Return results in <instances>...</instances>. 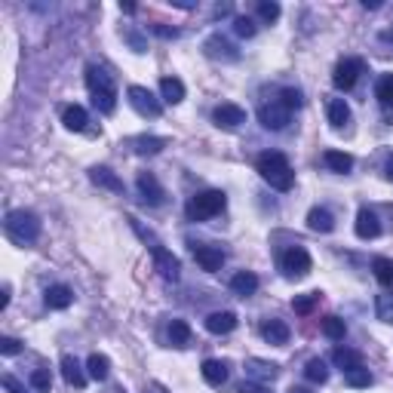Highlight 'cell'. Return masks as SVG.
Returning <instances> with one entry per match:
<instances>
[{
	"label": "cell",
	"mask_w": 393,
	"mask_h": 393,
	"mask_svg": "<svg viewBox=\"0 0 393 393\" xmlns=\"http://www.w3.org/2000/svg\"><path fill=\"white\" fill-rule=\"evenodd\" d=\"M255 169H258V175L265 179L267 184H271L274 191H292V184H295V172H292V166H289V160L283 157L280 151H265V154H258V160H255Z\"/></svg>",
	"instance_id": "1"
},
{
	"label": "cell",
	"mask_w": 393,
	"mask_h": 393,
	"mask_svg": "<svg viewBox=\"0 0 393 393\" xmlns=\"http://www.w3.org/2000/svg\"><path fill=\"white\" fill-rule=\"evenodd\" d=\"M375 96H378V102L384 107H393V74H384L378 80V87H375Z\"/></svg>",
	"instance_id": "37"
},
{
	"label": "cell",
	"mask_w": 393,
	"mask_h": 393,
	"mask_svg": "<svg viewBox=\"0 0 393 393\" xmlns=\"http://www.w3.org/2000/svg\"><path fill=\"white\" fill-rule=\"evenodd\" d=\"M225 203H228V197L221 194V191H203V194H197L188 203V218L191 221H209L225 209Z\"/></svg>",
	"instance_id": "4"
},
{
	"label": "cell",
	"mask_w": 393,
	"mask_h": 393,
	"mask_svg": "<svg viewBox=\"0 0 393 393\" xmlns=\"http://www.w3.org/2000/svg\"><path fill=\"white\" fill-rule=\"evenodd\" d=\"M200 372H203V381L209 384V387H225L228 378H230V369H228L225 359H206Z\"/></svg>",
	"instance_id": "14"
},
{
	"label": "cell",
	"mask_w": 393,
	"mask_h": 393,
	"mask_svg": "<svg viewBox=\"0 0 393 393\" xmlns=\"http://www.w3.org/2000/svg\"><path fill=\"white\" fill-rule=\"evenodd\" d=\"M326 114H329V123H332L335 129H341V126H348L350 123V105L344 102V98H329Z\"/></svg>",
	"instance_id": "26"
},
{
	"label": "cell",
	"mask_w": 393,
	"mask_h": 393,
	"mask_svg": "<svg viewBox=\"0 0 393 393\" xmlns=\"http://www.w3.org/2000/svg\"><path fill=\"white\" fill-rule=\"evenodd\" d=\"M6 304H10V286H3V295H0V311H6Z\"/></svg>",
	"instance_id": "47"
},
{
	"label": "cell",
	"mask_w": 393,
	"mask_h": 393,
	"mask_svg": "<svg viewBox=\"0 0 393 393\" xmlns=\"http://www.w3.org/2000/svg\"><path fill=\"white\" fill-rule=\"evenodd\" d=\"M322 163L332 169V172H338V175H348L353 169V157L350 154H344V151H326L322 154Z\"/></svg>",
	"instance_id": "27"
},
{
	"label": "cell",
	"mask_w": 393,
	"mask_h": 393,
	"mask_svg": "<svg viewBox=\"0 0 393 393\" xmlns=\"http://www.w3.org/2000/svg\"><path fill=\"white\" fill-rule=\"evenodd\" d=\"M61 378H65L68 387H87V372H83V366L77 363V357H71V353H65L61 357Z\"/></svg>",
	"instance_id": "15"
},
{
	"label": "cell",
	"mask_w": 393,
	"mask_h": 393,
	"mask_svg": "<svg viewBox=\"0 0 393 393\" xmlns=\"http://www.w3.org/2000/svg\"><path fill=\"white\" fill-rule=\"evenodd\" d=\"M322 335H326L329 341H344L348 326H344L341 317H326V320H322Z\"/></svg>",
	"instance_id": "34"
},
{
	"label": "cell",
	"mask_w": 393,
	"mask_h": 393,
	"mask_svg": "<svg viewBox=\"0 0 393 393\" xmlns=\"http://www.w3.org/2000/svg\"><path fill=\"white\" fill-rule=\"evenodd\" d=\"M126 96H129V105H133V111L142 114V117H160V114H163V105H160V98L154 96L151 89H144V87H129Z\"/></svg>",
	"instance_id": "6"
},
{
	"label": "cell",
	"mask_w": 393,
	"mask_h": 393,
	"mask_svg": "<svg viewBox=\"0 0 393 393\" xmlns=\"http://www.w3.org/2000/svg\"><path fill=\"white\" fill-rule=\"evenodd\" d=\"M289 393H311V390H307V387H292Z\"/></svg>",
	"instance_id": "52"
},
{
	"label": "cell",
	"mask_w": 393,
	"mask_h": 393,
	"mask_svg": "<svg viewBox=\"0 0 393 393\" xmlns=\"http://www.w3.org/2000/svg\"><path fill=\"white\" fill-rule=\"evenodd\" d=\"M133 148H135V154H160L166 148V138H154V135H138V138H133Z\"/></svg>",
	"instance_id": "30"
},
{
	"label": "cell",
	"mask_w": 393,
	"mask_h": 393,
	"mask_svg": "<svg viewBox=\"0 0 393 393\" xmlns=\"http://www.w3.org/2000/svg\"><path fill=\"white\" fill-rule=\"evenodd\" d=\"M31 387L37 393H50V387H52L50 372H46V369H34V372H31Z\"/></svg>",
	"instance_id": "39"
},
{
	"label": "cell",
	"mask_w": 393,
	"mask_h": 393,
	"mask_svg": "<svg viewBox=\"0 0 393 393\" xmlns=\"http://www.w3.org/2000/svg\"><path fill=\"white\" fill-rule=\"evenodd\" d=\"M230 289H234L240 298L255 295V292H258V276L252 274V271H240V274H234V280H230Z\"/></svg>",
	"instance_id": "24"
},
{
	"label": "cell",
	"mask_w": 393,
	"mask_h": 393,
	"mask_svg": "<svg viewBox=\"0 0 393 393\" xmlns=\"http://www.w3.org/2000/svg\"><path fill=\"white\" fill-rule=\"evenodd\" d=\"M353 230H357L359 240H375V237L381 234V221H378V215H375L372 209H359Z\"/></svg>",
	"instance_id": "16"
},
{
	"label": "cell",
	"mask_w": 393,
	"mask_h": 393,
	"mask_svg": "<svg viewBox=\"0 0 393 393\" xmlns=\"http://www.w3.org/2000/svg\"><path fill=\"white\" fill-rule=\"evenodd\" d=\"M191 341V326L184 320H172L169 322V344L172 348H184Z\"/></svg>",
	"instance_id": "31"
},
{
	"label": "cell",
	"mask_w": 393,
	"mask_h": 393,
	"mask_svg": "<svg viewBox=\"0 0 393 393\" xmlns=\"http://www.w3.org/2000/svg\"><path fill=\"white\" fill-rule=\"evenodd\" d=\"M87 87L92 96V105L102 114H114V107H117V87H114V77L105 68H98V65L87 68Z\"/></svg>",
	"instance_id": "2"
},
{
	"label": "cell",
	"mask_w": 393,
	"mask_h": 393,
	"mask_svg": "<svg viewBox=\"0 0 393 393\" xmlns=\"http://www.w3.org/2000/svg\"><path fill=\"white\" fill-rule=\"evenodd\" d=\"M135 184H138V194H142V200L148 206H160L166 200V191L160 188V181H157V175L154 172H142Z\"/></svg>",
	"instance_id": "11"
},
{
	"label": "cell",
	"mask_w": 393,
	"mask_h": 393,
	"mask_svg": "<svg viewBox=\"0 0 393 393\" xmlns=\"http://www.w3.org/2000/svg\"><path fill=\"white\" fill-rule=\"evenodd\" d=\"M3 228H6V237H10L13 243H19V246H31L37 237H40V218H37L31 209L6 212Z\"/></svg>",
	"instance_id": "3"
},
{
	"label": "cell",
	"mask_w": 393,
	"mask_h": 393,
	"mask_svg": "<svg viewBox=\"0 0 393 393\" xmlns=\"http://www.w3.org/2000/svg\"><path fill=\"white\" fill-rule=\"evenodd\" d=\"M206 52H209L212 59H225V61H237L240 59V52H237V46L225 40L221 34H212L209 40H206Z\"/></svg>",
	"instance_id": "18"
},
{
	"label": "cell",
	"mask_w": 393,
	"mask_h": 393,
	"mask_svg": "<svg viewBox=\"0 0 393 393\" xmlns=\"http://www.w3.org/2000/svg\"><path fill=\"white\" fill-rule=\"evenodd\" d=\"M307 228H311L313 234H332V230H335L332 212L322 209V206H313V209L307 212Z\"/></svg>",
	"instance_id": "21"
},
{
	"label": "cell",
	"mask_w": 393,
	"mask_h": 393,
	"mask_svg": "<svg viewBox=\"0 0 393 393\" xmlns=\"http://www.w3.org/2000/svg\"><path fill=\"white\" fill-rule=\"evenodd\" d=\"M3 387L10 390V393H25V387H22V384L13 378V375H3Z\"/></svg>",
	"instance_id": "45"
},
{
	"label": "cell",
	"mask_w": 393,
	"mask_h": 393,
	"mask_svg": "<svg viewBox=\"0 0 393 393\" xmlns=\"http://www.w3.org/2000/svg\"><path fill=\"white\" fill-rule=\"evenodd\" d=\"M375 313H378L381 322L393 326V295H378L375 298Z\"/></svg>",
	"instance_id": "38"
},
{
	"label": "cell",
	"mask_w": 393,
	"mask_h": 393,
	"mask_svg": "<svg viewBox=\"0 0 393 393\" xmlns=\"http://www.w3.org/2000/svg\"><path fill=\"white\" fill-rule=\"evenodd\" d=\"M43 302H46V307H50V311H65V307H71V302H74V292L68 289L65 283H56V286L46 289Z\"/></svg>",
	"instance_id": "17"
},
{
	"label": "cell",
	"mask_w": 393,
	"mask_h": 393,
	"mask_svg": "<svg viewBox=\"0 0 393 393\" xmlns=\"http://www.w3.org/2000/svg\"><path fill=\"white\" fill-rule=\"evenodd\" d=\"M258 15L265 22H276V19H280V3H274V0H261V3H258Z\"/></svg>",
	"instance_id": "41"
},
{
	"label": "cell",
	"mask_w": 393,
	"mask_h": 393,
	"mask_svg": "<svg viewBox=\"0 0 393 393\" xmlns=\"http://www.w3.org/2000/svg\"><path fill=\"white\" fill-rule=\"evenodd\" d=\"M384 175H387V181H393V157L387 160V166H384Z\"/></svg>",
	"instance_id": "48"
},
{
	"label": "cell",
	"mask_w": 393,
	"mask_h": 393,
	"mask_svg": "<svg viewBox=\"0 0 393 393\" xmlns=\"http://www.w3.org/2000/svg\"><path fill=\"white\" fill-rule=\"evenodd\" d=\"M280 102L289 107V111H295V107H302V92L298 89H283L280 92Z\"/></svg>",
	"instance_id": "43"
},
{
	"label": "cell",
	"mask_w": 393,
	"mask_h": 393,
	"mask_svg": "<svg viewBox=\"0 0 393 393\" xmlns=\"http://www.w3.org/2000/svg\"><path fill=\"white\" fill-rule=\"evenodd\" d=\"M194 261H197L200 267H203L206 274H218L221 265H225V252H221L218 246L200 243V246H194Z\"/></svg>",
	"instance_id": "10"
},
{
	"label": "cell",
	"mask_w": 393,
	"mask_h": 393,
	"mask_svg": "<svg viewBox=\"0 0 393 393\" xmlns=\"http://www.w3.org/2000/svg\"><path fill=\"white\" fill-rule=\"evenodd\" d=\"M61 123H65V129H71V133H83L89 123V114L83 105H68L65 111H61Z\"/></svg>",
	"instance_id": "23"
},
{
	"label": "cell",
	"mask_w": 393,
	"mask_h": 393,
	"mask_svg": "<svg viewBox=\"0 0 393 393\" xmlns=\"http://www.w3.org/2000/svg\"><path fill=\"white\" fill-rule=\"evenodd\" d=\"M212 120L218 123L221 129H237L240 123H246V111L240 105H230V102H225V105H218L212 111Z\"/></svg>",
	"instance_id": "12"
},
{
	"label": "cell",
	"mask_w": 393,
	"mask_h": 393,
	"mask_svg": "<svg viewBox=\"0 0 393 393\" xmlns=\"http://www.w3.org/2000/svg\"><path fill=\"white\" fill-rule=\"evenodd\" d=\"M258 120L265 129H274V133H280V129H286L292 123V111L283 102H267L258 107Z\"/></svg>",
	"instance_id": "7"
},
{
	"label": "cell",
	"mask_w": 393,
	"mask_h": 393,
	"mask_svg": "<svg viewBox=\"0 0 393 393\" xmlns=\"http://www.w3.org/2000/svg\"><path fill=\"white\" fill-rule=\"evenodd\" d=\"M19 350H22V341H19V338H13V335H3V338H0V353H3V357H15Z\"/></svg>",
	"instance_id": "42"
},
{
	"label": "cell",
	"mask_w": 393,
	"mask_h": 393,
	"mask_svg": "<svg viewBox=\"0 0 393 393\" xmlns=\"http://www.w3.org/2000/svg\"><path fill=\"white\" fill-rule=\"evenodd\" d=\"M87 372L92 381H105L107 375H111V359L105 357V353H92V357L87 359Z\"/></svg>",
	"instance_id": "28"
},
{
	"label": "cell",
	"mask_w": 393,
	"mask_h": 393,
	"mask_svg": "<svg viewBox=\"0 0 393 393\" xmlns=\"http://www.w3.org/2000/svg\"><path fill=\"white\" fill-rule=\"evenodd\" d=\"M261 338H265L267 344H286L289 341V326L283 320H265L261 322Z\"/></svg>",
	"instance_id": "22"
},
{
	"label": "cell",
	"mask_w": 393,
	"mask_h": 393,
	"mask_svg": "<svg viewBox=\"0 0 393 393\" xmlns=\"http://www.w3.org/2000/svg\"><path fill=\"white\" fill-rule=\"evenodd\" d=\"M375 378H372V372L363 366V369H350V372H344V384L348 387H369Z\"/></svg>",
	"instance_id": "36"
},
{
	"label": "cell",
	"mask_w": 393,
	"mask_h": 393,
	"mask_svg": "<svg viewBox=\"0 0 393 393\" xmlns=\"http://www.w3.org/2000/svg\"><path fill=\"white\" fill-rule=\"evenodd\" d=\"M332 359H335L338 369H344V372H350V369H363V353L348 350V348H335Z\"/></svg>",
	"instance_id": "29"
},
{
	"label": "cell",
	"mask_w": 393,
	"mask_h": 393,
	"mask_svg": "<svg viewBox=\"0 0 393 393\" xmlns=\"http://www.w3.org/2000/svg\"><path fill=\"white\" fill-rule=\"evenodd\" d=\"M246 375H249V381H258V384H267L274 381L276 375H280V366L276 363H267V359H246Z\"/></svg>",
	"instance_id": "13"
},
{
	"label": "cell",
	"mask_w": 393,
	"mask_h": 393,
	"mask_svg": "<svg viewBox=\"0 0 393 393\" xmlns=\"http://www.w3.org/2000/svg\"><path fill=\"white\" fill-rule=\"evenodd\" d=\"M280 271L289 276V280H302V276L311 274V255L302 246H292L280 255Z\"/></svg>",
	"instance_id": "5"
},
{
	"label": "cell",
	"mask_w": 393,
	"mask_h": 393,
	"mask_svg": "<svg viewBox=\"0 0 393 393\" xmlns=\"http://www.w3.org/2000/svg\"><path fill=\"white\" fill-rule=\"evenodd\" d=\"M359 74H363V61H359V59H344L341 65L335 68V74H332L335 89H341V92L353 89V87H357V80H359Z\"/></svg>",
	"instance_id": "9"
},
{
	"label": "cell",
	"mask_w": 393,
	"mask_h": 393,
	"mask_svg": "<svg viewBox=\"0 0 393 393\" xmlns=\"http://www.w3.org/2000/svg\"><path fill=\"white\" fill-rule=\"evenodd\" d=\"M320 304V292H307V295H298L292 298V311L302 313V317H307V313H313V307Z\"/></svg>",
	"instance_id": "35"
},
{
	"label": "cell",
	"mask_w": 393,
	"mask_h": 393,
	"mask_svg": "<svg viewBox=\"0 0 393 393\" xmlns=\"http://www.w3.org/2000/svg\"><path fill=\"white\" fill-rule=\"evenodd\" d=\"M237 393H271L265 387V384H258V381H243L240 387H237Z\"/></svg>",
	"instance_id": "44"
},
{
	"label": "cell",
	"mask_w": 393,
	"mask_h": 393,
	"mask_svg": "<svg viewBox=\"0 0 393 393\" xmlns=\"http://www.w3.org/2000/svg\"><path fill=\"white\" fill-rule=\"evenodd\" d=\"M363 6H366V10H378L381 3H378V0H363Z\"/></svg>",
	"instance_id": "49"
},
{
	"label": "cell",
	"mask_w": 393,
	"mask_h": 393,
	"mask_svg": "<svg viewBox=\"0 0 393 393\" xmlns=\"http://www.w3.org/2000/svg\"><path fill=\"white\" fill-rule=\"evenodd\" d=\"M89 179H92V184H98V188L114 191V194H123V181H120V175L114 172V169L96 166V169H89Z\"/></svg>",
	"instance_id": "19"
},
{
	"label": "cell",
	"mask_w": 393,
	"mask_h": 393,
	"mask_svg": "<svg viewBox=\"0 0 393 393\" xmlns=\"http://www.w3.org/2000/svg\"><path fill=\"white\" fill-rule=\"evenodd\" d=\"M234 31H237V34H240V37H246V40H249V37H255V22H252L249 19V15H240V19H234Z\"/></svg>",
	"instance_id": "40"
},
{
	"label": "cell",
	"mask_w": 393,
	"mask_h": 393,
	"mask_svg": "<svg viewBox=\"0 0 393 393\" xmlns=\"http://www.w3.org/2000/svg\"><path fill=\"white\" fill-rule=\"evenodd\" d=\"M160 96H163L166 105L184 102V83L179 80V77H163V80H160Z\"/></svg>",
	"instance_id": "25"
},
{
	"label": "cell",
	"mask_w": 393,
	"mask_h": 393,
	"mask_svg": "<svg viewBox=\"0 0 393 393\" xmlns=\"http://www.w3.org/2000/svg\"><path fill=\"white\" fill-rule=\"evenodd\" d=\"M304 378L307 381H313V384H326L329 381V366H326V359H311V363L304 366Z\"/></svg>",
	"instance_id": "32"
},
{
	"label": "cell",
	"mask_w": 393,
	"mask_h": 393,
	"mask_svg": "<svg viewBox=\"0 0 393 393\" xmlns=\"http://www.w3.org/2000/svg\"><path fill=\"white\" fill-rule=\"evenodd\" d=\"M372 271H375V276H378L381 286L393 292V261L390 258H375L372 261Z\"/></svg>",
	"instance_id": "33"
},
{
	"label": "cell",
	"mask_w": 393,
	"mask_h": 393,
	"mask_svg": "<svg viewBox=\"0 0 393 393\" xmlns=\"http://www.w3.org/2000/svg\"><path fill=\"white\" fill-rule=\"evenodd\" d=\"M120 10L126 13V15H133V13H135V6H133V3H120Z\"/></svg>",
	"instance_id": "51"
},
{
	"label": "cell",
	"mask_w": 393,
	"mask_h": 393,
	"mask_svg": "<svg viewBox=\"0 0 393 393\" xmlns=\"http://www.w3.org/2000/svg\"><path fill=\"white\" fill-rule=\"evenodd\" d=\"M154 267H157V274L163 276L166 283H179L181 276V261L172 255L169 249H163V246H154Z\"/></svg>",
	"instance_id": "8"
},
{
	"label": "cell",
	"mask_w": 393,
	"mask_h": 393,
	"mask_svg": "<svg viewBox=\"0 0 393 393\" xmlns=\"http://www.w3.org/2000/svg\"><path fill=\"white\" fill-rule=\"evenodd\" d=\"M154 31H157L160 37H179V31H175V28H163V25H154Z\"/></svg>",
	"instance_id": "46"
},
{
	"label": "cell",
	"mask_w": 393,
	"mask_h": 393,
	"mask_svg": "<svg viewBox=\"0 0 393 393\" xmlns=\"http://www.w3.org/2000/svg\"><path fill=\"white\" fill-rule=\"evenodd\" d=\"M172 6H181V10H191L194 3H188V0H172Z\"/></svg>",
	"instance_id": "50"
},
{
	"label": "cell",
	"mask_w": 393,
	"mask_h": 393,
	"mask_svg": "<svg viewBox=\"0 0 393 393\" xmlns=\"http://www.w3.org/2000/svg\"><path fill=\"white\" fill-rule=\"evenodd\" d=\"M206 329H209L212 335H228V332H234L237 329V313H230V311H215L206 317Z\"/></svg>",
	"instance_id": "20"
}]
</instances>
